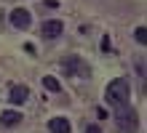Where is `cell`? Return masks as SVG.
<instances>
[{
	"label": "cell",
	"instance_id": "cell-1",
	"mask_svg": "<svg viewBox=\"0 0 147 133\" xmlns=\"http://www.w3.org/2000/svg\"><path fill=\"white\" fill-rule=\"evenodd\" d=\"M115 128L118 133H136L139 130V120H136V112L131 104H123V106H115Z\"/></svg>",
	"mask_w": 147,
	"mask_h": 133
},
{
	"label": "cell",
	"instance_id": "cell-2",
	"mask_svg": "<svg viewBox=\"0 0 147 133\" xmlns=\"http://www.w3.org/2000/svg\"><path fill=\"white\" fill-rule=\"evenodd\" d=\"M107 104L115 109V106H123V104H131L128 99H131V93H128V80L126 77H118V80H112V83L107 85Z\"/></svg>",
	"mask_w": 147,
	"mask_h": 133
},
{
	"label": "cell",
	"instance_id": "cell-3",
	"mask_svg": "<svg viewBox=\"0 0 147 133\" xmlns=\"http://www.w3.org/2000/svg\"><path fill=\"white\" fill-rule=\"evenodd\" d=\"M11 24L16 27V29H27V27L32 24V16L27 8H13L11 11Z\"/></svg>",
	"mask_w": 147,
	"mask_h": 133
},
{
	"label": "cell",
	"instance_id": "cell-4",
	"mask_svg": "<svg viewBox=\"0 0 147 133\" xmlns=\"http://www.w3.org/2000/svg\"><path fill=\"white\" fill-rule=\"evenodd\" d=\"M27 99H30V88H27V85H13L11 93H8V101H11L13 106L27 104Z\"/></svg>",
	"mask_w": 147,
	"mask_h": 133
},
{
	"label": "cell",
	"instance_id": "cell-5",
	"mask_svg": "<svg viewBox=\"0 0 147 133\" xmlns=\"http://www.w3.org/2000/svg\"><path fill=\"white\" fill-rule=\"evenodd\" d=\"M43 37H48V40H54V37H59V35L64 32V24L62 21H56V19H51V21H46L43 24Z\"/></svg>",
	"mask_w": 147,
	"mask_h": 133
},
{
	"label": "cell",
	"instance_id": "cell-6",
	"mask_svg": "<svg viewBox=\"0 0 147 133\" xmlns=\"http://www.w3.org/2000/svg\"><path fill=\"white\" fill-rule=\"evenodd\" d=\"M64 69H67L70 75H72V72H78V77H88V67H86L78 56H72L70 61H64Z\"/></svg>",
	"mask_w": 147,
	"mask_h": 133
},
{
	"label": "cell",
	"instance_id": "cell-7",
	"mask_svg": "<svg viewBox=\"0 0 147 133\" xmlns=\"http://www.w3.org/2000/svg\"><path fill=\"white\" fill-rule=\"evenodd\" d=\"M48 130L51 133H70L72 125H70L67 117H54V120H48Z\"/></svg>",
	"mask_w": 147,
	"mask_h": 133
},
{
	"label": "cell",
	"instance_id": "cell-8",
	"mask_svg": "<svg viewBox=\"0 0 147 133\" xmlns=\"http://www.w3.org/2000/svg\"><path fill=\"white\" fill-rule=\"evenodd\" d=\"M19 120H22V114H19V112H13V109L0 114V122H3V125H8V128H11V125H16Z\"/></svg>",
	"mask_w": 147,
	"mask_h": 133
},
{
	"label": "cell",
	"instance_id": "cell-9",
	"mask_svg": "<svg viewBox=\"0 0 147 133\" xmlns=\"http://www.w3.org/2000/svg\"><path fill=\"white\" fill-rule=\"evenodd\" d=\"M43 88L51 91V93H59V91H62V85H59L56 77H43Z\"/></svg>",
	"mask_w": 147,
	"mask_h": 133
},
{
	"label": "cell",
	"instance_id": "cell-10",
	"mask_svg": "<svg viewBox=\"0 0 147 133\" xmlns=\"http://www.w3.org/2000/svg\"><path fill=\"white\" fill-rule=\"evenodd\" d=\"M136 43H142V45H144V43H147V29H144V27H136Z\"/></svg>",
	"mask_w": 147,
	"mask_h": 133
},
{
	"label": "cell",
	"instance_id": "cell-11",
	"mask_svg": "<svg viewBox=\"0 0 147 133\" xmlns=\"http://www.w3.org/2000/svg\"><path fill=\"white\" fill-rule=\"evenodd\" d=\"M86 133H102V128H99V125H88V128H86Z\"/></svg>",
	"mask_w": 147,
	"mask_h": 133
},
{
	"label": "cell",
	"instance_id": "cell-12",
	"mask_svg": "<svg viewBox=\"0 0 147 133\" xmlns=\"http://www.w3.org/2000/svg\"><path fill=\"white\" fill-rule=\"evenodd\" d=\"M102 51H110V37H102Z\"/></svg>",
	"mask_w": 147,
	"mask_h": 133
}]
</instances>
